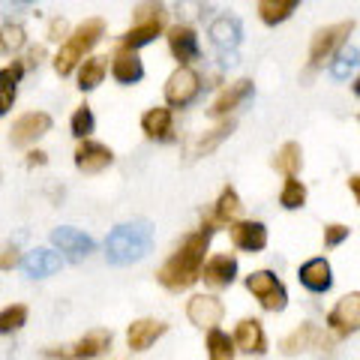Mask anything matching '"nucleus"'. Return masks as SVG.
<instances>
[{"label": "nucleus", "mask_w": 360, "mask_h": 360, "mask_svg": "<svg viewBox=\"0 0 360 360\" xmlns=\"http://www.w3.org/2000/svg\"><path fill=\"white\" fill-rule=\"evenodd\" d=\"M37 4H39V0H0V18L13 15V13H18V9H30Z\"/></svg>", "instance_id": "44"}, {"label": "nucleus", "mask_w": 360, "mask_h": 360, "mask_svg": "<svg viewBox=\"0 0 360 360\" xmlns=\"http://www.w3.org/2000/svg\"><path fill=\"white\" fill-rule=\"evenodd\" d=\"M141 135L153 144H174L177 141V120L168 105H150L139 120Z\"/></svg>", "instance_id": "20"}, {"label": "nucleus", "mask_w": 360, "mask_h": 360, "mask_svg": "<svg viewBox=\"0 0 360 360\" xmlns=\"http://www.w3.org/2000/svg\"><path fill=\"white\" fill-rule=\"evenodd\" d=\"M115 150L108 148L105 141H96V139H84V141H75V150H72V165L78 174H87V177H96L108 172L115 165Z\"/></svg>", "instance_id": "15"}, {"label": "nucleus", "mask_w": 360, "mask_h": 360, "mask_svg": "<svg viewBox=\"0 0 360 360\" xmlns=\"http://www.w3.org/2000/svg\"><path fill=\"white\" fill-rule=\"evenodd\" d=\"M174 15L180 25H198L207 15V0H177L174 4Z\"/></svg>", "instance_id": "39"}, {"label": "nucleus", "mask_w": 360, "mask_h": 360, "mask_svg": "<svg viewBox=\"0 0 360 360\" xmlns=\"http://www.w3.org/2000/svg\"><path fill=\"white\" fill-rule=\"evenodd\" d=\"M150 21V25H168V6L165 0H139L132 9V25Z\"/></svg>", "instance_id": "38"}, {"label": "nucleus", "mask_w": 360, "mask_h": 360, "mask_svg": "<svg viewBox=\"0 0 360 360\" xmlns=\"http://www.w3.org/2000/svg\"><path fill=\"white\" fill-rule=\"evenodd\" d=\"M352 94L360 99V75H354V78H352Z\"/></svg>", "instance_id": "48"}, {"label": "nucleus", "mask_w": 360, "mask_h": 360, "mask_svg": "<svg viewBox=\"0 0 360 360\" xmlns=\"http://www.w3.org/2000/svg\"><path fill=\"white\" fill-rule=\"evenodd\" d=\"M165 49L177 60V66H195L201 60V39L193 25H174L165 27Z\"/></svg>", "instance_id": "16"}, {"label": "nucleus", "mask_w": 360, "mask_h": 360, "mask_svg": "<svg viewBox=\"0 0 360 360\" xmlns=\"http://www.w3.org/2000/svg\"><path fill=\"white\" fill-rule=\"evenodd\" d=\"M51 129H54V117L49 111L30 108L13 120V127H9V144H13L15 150H30V148H37Z\"/></svg>", "instance_id": "8"}, {"label": "nucleus", "mask_w": 360, "mask_h": 360, "mask_svg": "<svg viewBox=\"0 0 360 360\" xmlns=\"http://www.w3.org/2000/svg\"><path fill=\"white\" fill-rule=\"evenodd\" d=\"M240 276V262L234 252H210L205 267H201V283H205L207 291H229Z\"/></svg>", "instance_id": "14"}, {"label": "nucleus", "mask_w": 360, "mask_h": 360, "mask_svg": "<svg viewBox=\"0 0 360 360\" xmlns=\"http://www.w3.org/2000/svg\"><path fill=\"white\" fill-rule=\"evenodd\" d=\"M324 328H328L336 340H348V336L360 333V291H348L333 303L324 315Z\"/></svg>", "instance_id": "10"}, {"label": "nucleus", "mask_w": 360, "mask_h": 360, "mask_svg": "<svg viewBox=\"0 0 360 360\" xmlns=\"http://www.w3.org/2000/svg\"><path fill=\"white\" fill-rule=\"evenodd\" d=\"M297 283H300L303 291H309V295H315V297L330 295L333 283H336L330 258L328 255H312V258H307V262L297 267Z\"/></svg>", "instance_id": "18"}, {"label": "nucleus", "mask_w": 360, "mask_h": 360, "mask_svg": "<svg viewBox=\"0 0 360 360\" xmlns=\"http://www.w3.org/2000/svg\"><path fill=\"white\" fill-rule=\"evenodd\" d=\"M30 321V307L27 303H6V307H0V336H13V333H21L27 328Z\"/></svg>", "instance_id": "34"}, {"label": "nucleus", "mask_w": 360, "mask_h": 360, "mask_svg": "<svg viewBox=\"0 0 360 360\" xmlns=\"http://www.w3.org/2000/svg\"><path fill=\"white\" fill-rule=\"evenodd\" d=\"M300 0H258V21L264 27H279L297 13Z\"/></svg>", "instance_id": "30"}, {"label": "nucleus", "mask_w": 360, "mask_h": 360, "mask_svg": "<svg viewBox=\"0 0 360 360\" xmlns=\"http://www.w3.org/2000/svg\"><path fill=\"white\" fill-rule=\"evenodd\" d=\"M357 66H360V49H354V45H345V49L328 63V72H330V78H336V82H345V78L352 75Z\"/></svg>", "instance_id": "37"}, {"label": "nucleus", "mask_w": 360, "mask_h": 360, "mask_svg": "<svg viewBox=\"0 0 360 360\" xmlns=\"http://www.w3.org/2000/svg\"><path fill=\"white\" fill-rule=\"evenodd\" d=\"M108 75H111V82H115L117 87H135V84L144 82L148 66H144L139 51L115 49V54L108 58Z\"/></svg>", "instance_id": "22"}, {"label": "nucleus", "mask_w": 360, "mask_h": 360, "mask_svg": "<svg viewBox=\"0 0 360 360\" xmlns=\"http://www.w3.org/2000/svg\"><path fill=\"white\" fill-rule=\"evenodd\" d=\"M207 39L217 51H238V45L243 42V21L231 13L213 15L207 25Z\"/></svg>", "instance_id": "23"}, {"label": "nucleus", "mask_w": 360, "mask_h": 360, "mask_svg": "<svg viewBox=\"0 0 360 360\" xmlns=\"http://www.w3.org/2000/svg\"><path fill=\"white\" fill-rule=\"evenodd\" d=\"M21 267V250L15 243H6L4 250H0V274H9V270Z\"/></svg>", "instance_id": "42"}, {"label": "nucleus", "mask_w": 360, "mask_h": 360, "mask_svg": "<svg viewBox=\"0 0 360 360\" xmlns=\"http://www.w3.org/2000/svg\"><path fill=\"white\" fill-rule=\"evenodd\" d=\"M234 129H238V120L229 117V120H217L210 129H205L198 135V139L193 141V148H189V156L193 160H201V156H210V153H217L225 141L234 135Z\"/></svg>", "instance_id": "26"}, {"label": "nucleus", "mask_w": 360, "mask_h": 360, "mask_svg": "<svg viewBox=\"0 0 360 360\" xmlns=\"http://www.w3.org/2000/svg\"><path fill=\"white\" fill-rule=\"evenodd\" d=\"M165 333H168V321L153 319V315H141V319H132L127 324L123 340H127V348L132 354H141V352H150Z\"/></svg>", "instance_id": "19"}, {"label": "nucleus", "mask_w": 360, "mask_h": 360, "mask_svg": "<svg viewBox=\"0 0 360 360\" xmlns=\"http://www.w3.org/2000/svg\"><path fill=\"white\" fill-rule=\"evenodd\" d=\"M345 184H348V193H352L354 205L360 207V172H357V174H348V180H345Z\"/></svg>", "instance_id": "46"}, {"label": "nucleus", "mask_w": 360, "mask_h": 360, "mask_svg": "<svg viewBox=\"0 0 360 360\" xmlns=\"http://www.w3.org/2000/svg\"><path fill=\"white\" fill-rule=\"evenodd\" d=\"M27 75V66L21 58H13L6 66H0V117H9V111L18 103V87Z\"/></svg>", "instance_id": "25"}, {"label": "nucleus", "mask_w": 360, "mask_h": 360, "mask_svg": "<svg viewBox=\"0 0 360 360\" xmlns=\"http://www.w3.org/2000/svg\"><path fill=\"white\" fill-rule=\"evenodd\" d=\"M25 165L27 168H45L49 165V153L42 148H30V150H25Z\"/></svg>", "instance_id": "45"}, {"label": "nucleus", "mask_w": 360, "mask_h": 360, "mask_svg": "<svg viewBox=\"0 0 360 360\" xmlns=\"http://www.w3.org/2000/svg\"><path fill=\"white\" fill-rule=\"evenodd\" d=\"M205 94V78L195 66H174L162 84V99L172 111L193 108Z\"/></svg>", "instance_id": "6"}, {"label": "nucleus", "mask_w": 360, "mask_h": 360, "mask_svg": "<svg viewBox=\"0 0 360 360\" xmlns=\"http://www.w3.org/2000/svg\"><path fill=\"white\" fill-rule=\"evenodd\" d=\"M94 132H96L94 108H90V103H78L70 115V135L75 141H84V139H94Z\"/></svg>", "instance_id": "36"}, {"label": "nucleus", "mask_w": 360, "mask_h": 360, "mask_svg": "<svg viewBox=\"0 0 360 360\" xmlns=\"http://www.w3.org/2000/svg\"><path fill=\"white\" fill-rule=\"evenodd\" d=\"M229 240L238 252H246V255H262L267 246H270V231L262 219H246L240 217L238 222H231L229 229Z\"/></svg>", "instance_id": "17"}, {"label": "nucleus", "mask_w": 360, "mask_h": 360, "mask_svg": "<svg viewBox=\"0 0 360 360\" xmlns=\"http://www.w3.org/2000/svg\"><path fill=\"white\" fill-rule=\"evenodd\" d=\"M45 58H49V54H45V45H27L25 49V66H27V72H37L39 66L45 63Z\"/></svg>", "instance_id": "43"}, {"label": "nucleus", "mask_w": 360, "mask_h": 360, "mask_svg": "<svg viewBox=\"0 0 360 360\" xmlns=\"http://www.w3.org/2000/svg\"><path fill=\"white\" fill-rule=\"evenodd\" d=\"M153 246V222L150 219H129L117 222L105 238V262L111 267H129L141 262Z\"/></svg>", "instance_id": "3"}, {"label": "nucleus", "mask_w": 360, "mask_h": 360, "mask_svg": "<svg viewBox=\"0 0 360 360\" xmlns=\"http://www.w3.org/2000/svg\"><path fill=\"white\" fill-rule=\"evenodd\" d=\"M357 120H360V115H357Z\"/></svg>", "instance_id": "49"}, {"label": "nucleus", "mask_w": 360, "mask_h": 360, "mask_svg": "<svg viewBox=\"0 0 360 360\" xmlns=\"http://www.w3.org/2000/svg\"><path fill=\"white\" fill-rule=\"evenodd\" d=\"M70 21H66L63 15H54L49 18V25H45V42L49 45H60L66 37H70Z\"/></svg>", "instance_id": "41"}, {"label": "nucleus", "mask_w": 360, "mask_h": 360, "mask_svg": "<svg viewBox=\"0 0 360 360\" xmlns=\"http://www.w3.org/2000/svg\"><path fill=\"white\" fill-rule=\"evenodd\" d=\"M186 321L198 330H210L219 328L225 319V303L217 291H189L186 297Z\"/></svg>", "instance_id": "11"}, {"label": "nucleus", "mask_w": 360, "mask_h": 360, "mask_svg": "<svg viewBox=\"0 0 360 360\" xmlns=\"http://www.w3.org/2000/svg\"><path fill=\"white\" fill-rule=\"evenodd\" d=\"M111 345H115V333L108 328H90L70 345L49 348L45 357H51V360H99L111 352Z\"/></svg>", "instance_id": "7"}, {"label": "nucleus", "mask_w": 360, "mask_h": 360, "mask_svg": "<svg viewBox=\"0 0 360 360\" xmlns=\"http://www.w3.org/2000/svg\"><path fill=\"white\" fill-rule=\"evenodd\" d=\"M270 165H274V172L283 174V177H297L303 172V148L297 141H285L283 148L274 153Z\"/></svg>", "instance_id": "33"}, {"label": "nucleus", "mask_w": 360, "mask_h": 360, "mask_svg": "<svg viewBox=\"0 0 360 360\" xmlns=\"http://www.w3.org/2000/svg\"><path fill=\"white\" fill-rule=\"evenodd\" d=\"M238 66V51H219V70H231Z\"/></svg>", "instance_id": "47"}, {"label": "nucleus", "mask_w": 360, "mask_h": 360, "mask_svg": "<svg viewBox=\"0 0 360 360\" xmlns=\"http://www.w3.org/2000/svg\"><path fill=\"white\" fill-rule=\"evenodd\" d=\"M72 78H75V87L82 90V94H94V90L103 87L105 78H108V58H103V54H90V58H84L78 63Z\"/></svg>", "instance_id": "27"}, {"label": "nucleus", "mask_w": 360, "mask_h": 360, "mask_svg": "<svg viewBox=\"0 0 360 360\" xmlns=\"http://www.w3.org/2000/svg\"><path fill=\"white\" fill-rule=\"evenodd\" d=\"M352 238V229H348L345 222H328L321 229V243L324 250H340V246Z\"/></svg>", "instance_id": "40"}, {"label": "nucleus", "mask_w": 360, "mask_h": 360, "mask_svg": "<svg viewBox=\"0 0 360 360\" xmlns=\"http://www.w3.org/2000/svg\"><path fill=\"white\" fill-rule=\"evenodd\" d=\"M279 207L283 210H303L309 201V189L300 177H283V186H279Z\"/></svg>", "instance_id": "35"}, {"label": "nucleus", "mask_w": 360, "mask_h": 360, "mask_svg": "<svg viewBox=\"0 0 360 360\" xmlns=\"http://www.w3.org/2000/svg\"><path fill=\"white\" fill-rule=\"evenodd\" d=\"M105 39V21L103 18H84L78 21V25L70 30V37H66L58 51L51 54V70L58 78H72L78 63H82L84 58H90V54L96 51V45Z\"/></svg>", "instance_id": "2"}, {"label": "nucleus", "mask_w": 360, "mask_h": 360, "mask_svg": "<svg viewBox=\"0 0 360 360\" xmlns=\"http://www.w3.org/2000/svg\"><path fill=\"white\" fill-rule=\"evenodd\" d=\"M205 354H207V360H238L234 336L229 330H222V328L205 330Z\"/></svg>", "instance_id": "32"}, {"label": "nucleus", "mask_w": 360, "mask_h": 360, "mask_svg": "<svg viewBox=\"0 0 360 360\" xmlns=\"http://www.w3.org/2000/svg\"><path fill=\"white\" fill-rule=\"evenodd\" d=\"M255 96V84L252 78H238V82H229L217 90V96H213V103L207 108V117L210 120H229L234 117L238 111L250 103Z\"/></svg>", "instance_id": "9"}, {"label": "nucleus", "mask_w": 360, "mask_h": 360, "mask_svg": "<svg viewBox=\"0 0 360 360\" xmlns=\"http://www.w3.org/2000/svg\"><path fill=\"white\" fill-rule=\"evenodd\" d=\"M240 217H243V198H240V193L231 184H225L219 189V195L213 198L210 210L201 217V229H207V231L217 234L222 229H229L231 222H238Z\"/></svg>", "instance_id": "12"}, {"label": "nucleus", "mask_w": 360, "mask_h": 360, "mask_svg": "<svg viewBox=\"0 0 360 360\" xmlns=\"http://www.w3.org/2000/svg\"><path fill=\"white\" fill-rule=\"evenodd\" d=\"M51 246L63 255V262H72V264H82L96 252V240L87 231L75 229V225H58V229H51Z\"/></svg>", "instance_id": "13"}, {"label": "nucleus", "mask_w": 360, "mask_h": 360, "mask_svg": "<svg viewBox=\"0 0 360 360\" xmlns=\"http://www.w3.org/2000/svg\"><path fill=\"white\" fill-rule=\"evenodd\" d=\"M63 267V255L54 246H33L21 255V274L27 279H49Z\"/></svg>", "instance_id": "24"}, {"label": "nucleus", "mask_w": 360, "mask_h": 360, "mask_svg": "<svg viewBox=\"0 0 360 360\" xmlns=\"http://www.w3.org/2000/svg\"><path fill=\"white\" fill-rule=\"evenodd\" d=\"M354 21L352 18H345V21H333V25H324L312 33V39H309V51H307V70H303V75L312 78L319 70H324L336 54H340L348 39H352V33H354Z\"/></svg>", "instance_id": "4"}, {"label": "nucleus", "mask_w": 360, "mask_h": 360, "mask_svg": "<svg viewBox=\"0 0 360 360\" xmlns=\"http://www.w3.org/2000/svg\"><path fill=\"white\" fill-rule=\"evenodd\" d=\"M210 240L213 231L207 229H193L177 240V246L168 252L165 262L156 267V283H160L168 295H184L193 291L201 283V267H205L210 255Z\"/></svg>", "instance_id": "1"}, {"label": "nucleus", "mask_w": 360, "mask_h": 360, "mask_svg": "<svg viewBox=\"0 0 360 360\" xmlns=\"http://www.w3.org/2000/svg\"><path fill=\"white\" fill-rule=\"evenodd\" d=\"M27 45H30L27 27L21 25V21L6 18L4 25H0V54H6V58H18Z\"/></svg>", "instance_id": "31"}, {"label": "nucleus", "mask_w": 360, "mask_h": 360, "mask_svg": "<svg viewBox=\"0 0 360 360\" xmlns=\"http://www.w3.org/2000/svg\"><path fill=\"white\" fill-rule=\"evenodd\" d=\"M243 288L255 297V303H258V309H262V312L279 315V312L288 309V300L291 297H288L285 283L276 276V270H270V267L252 270V274L243 276Z\"/></svg>", "instance_id": "5"}, {"label": "nucleus", "mask_w": 360, "mask_h": 360, "mask_svg": "<svg viewBox=\"0 0 360 360\" xmlns=\"http://www.w3.org/2000/svg\"><path fill=\"white\" fill-rule=\"evenodd\" d=\"M231 336H234V345H238V354H246V357H264L270 348L264 324H262V319H255V315L238 319Z\"/></svg>", "instance_id": "21"}, {"label": "nucleus", "mask_w": 360, "mask_h": 360, "mask_svg": "<svg viewBox=\"0 0 360 360\" xmlns=\"http://www.w3.org/2000/svg\"><path fill=\"white\" fill-rule=\"evenodd\" d=\"M168 25H150V21H139V25H129L127 30L117 37V49H129V51H141L153 45L160 37H165Z\"/></svg>", "instance_id": "29"}, {"label": "nucleus", "mask_w": 360, "mask_h": 360, "mask_svg": "<svg viewBox=\"0 0 360 360\" xmlns=\"http://www.w3.org/2000/svg\"><path fill=\"white\" fill-rule=\"evenodd\" d=\"M319 333H321V328L315 321H300L295 330H288L283 336V342H279V354L297 357V354L312 352V345H315V340H319Z\"/></svg>", "instance_id": "28"}]
</instances>
